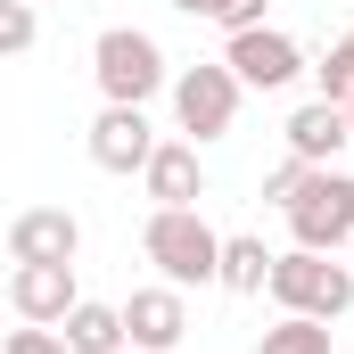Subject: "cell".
<instances>
[{"label":"cell","mask_w":354,"mask_h":354,"mask_svg":"<svg viewBox=\"0 0 354 354\" xmlns=\"http://www.w3.org/2000/svg\"><path fill=\"white\" fill-rule=\"evenodd\" d=\"M8 305H17V322H66L75 305H83V288H75V264H17L8 272Z\"/></svg>","instance_id":"obj_10"},{"label":"cell","mask_w":354,"mask_h":354,"mask_svg":"<svg viewBox=\"0 0 354 354\" xmlns=\"http://www.w3.org/2000/svg\"><path fill=\"white\" fill-rule=\"evenodd\" d=\"M239 66L231 58H214V66H181L174 75V124H181V140H223L231 124H239Z\"/></svg>","instance_id":"obj_5"},{"label":"cell","mask_w":354,"mask_h":354,"mask_svg":"<svg viewBox=\"0 0 354 354\" xmlns=\"http://www.w3.org/2000/svg\"><path fill=\"white\" fill-rule=\"evenodd\" d=\"M346 115H354V99H346Z\"/></svg>","instance_id":"obj_21"},{"label":"cell","mask_w":354,"mask_h":354,"mask_svg":"<svg viewBox=\"0 0 354 354\" xmlns=\"http://www.w3.org/2000/svg\"><path fill=\"white\" fill-rule=\"evenodd\" d=\"M140 256L157 264V280H174V288H223V231L198 206H157L140 223Z\"/></svg>","instance_id":"obj_1"},{"label":"cell","mask_w":354,"mask_h":354,"mask_svg":"<svg viewBox=\"0 0 354 354\" xmlns=\"http://www.w3.org/2000/svg\"><path fill=\"white\" fill-rule=\"evenodd\" d=\"M288 239H297V248H322V256H346L354 248V174L313 165V181H305L297 206H288Z\"/></svg>","instance_id":"obj_4"},{"label":"cell","mask_w":354,"mask_h":354,"mask_svg":"<svg viewBox=\"0 0 354 354\" xmlns=\"http://www.w3.org/2000/svg\"><path fill=\"white\" fill-rule=\"evenodd\" d=\"M41 0H0V50L8 58H25L33 50V33H41V17H33Z\"/></svg>","instance_id":"obj_17"},{"label":"cell","mask_w":354,"mask_h":354,"mask_svg":"<svg viewBox=\"0 0 354 354\" xmlns=\"http://www.w3.org/2000/svg\"><path fill=\"white\" fill-rule=\"evenodd\" d=\"M305 181H313V165H305V157H280V165H272V174H264V198H272V206H280V214H288Z\"/></svg>","instance_id":"obj_19"},{"label":"cell","mask_w":354,"mask_h":354,"mask_svg":"<svg viewBox=\"0 0 354 354\" xmlns=\"http://www.w3.org/2000/svg\"><path fill=\"white\" fill-rule=\"evenodd\" d=\"M256 354H330V322H313V313H280L264 338H256Z\"/></svg>","instance_id":"obj_15"},{"label":"cell","mask_w":354,"mask_h":354,"mask_svg":"<svg viewBox=\"0 0 354 354\" xmlns=\"http://www.w3.org/2000/svg\"><path fill=\"white\" fill-rule=\"evenodd\" d=\"M272 264H280V256H272L256 231L223 239V288H231V297H256V288H272Z\"/></svg>","instance_id":"obj_14"},{"label":"cell","mask_w":354,"mask_h":354,"mask_svg":"<svg viewBox=\"0 0 354 354\" xmlns=\"http://www.w3.org/2000/svg\"><path fill=\"white\" fill-rule=\"evenodd\" d=\"M0 354H75L66 346V330H50V322H25V330H8V346Z\"/></svg>","instance_id":"obj_20"},{"label":"cell","mask_w":354,"mask_h":354,"mask_svg":"<svg viewBox=\"0 0 354 354\" xmlns=\"http://www.w3.org/2000/svg\"><path fill=\"white\" fill-rule=\"evenodd\" d=\"M91 83H99L107 107H149L157 91H174V66H165L157 33H140V25H107V33L91 41Z\"/></svg>","instance_id":"obj_2"},{"label":"cell","mask_w":354,"mask_h":354,"mask_svg":"<svg viewBox=\"0 0 354 354\" xmlns=\"http://www.w3.org/2000/svg\"><path fill=\"white\" fill-rule=\"evenodd\" d=\"M223 58L239 66V83H248V91H288L297 75H305V50H297V33H280V25H248V33H231Z\"/></svg>","instance_id":"obj_6"},{"label":"cell","mask_w":354,"mask_h":354,"mask_svg":"<svg viewBox=\"0 0 354 354\" xmlns=\"http://www.w3.org/2000/svg\"><path fill=\"white\" fill-rule=\"evenodd\" d=\"M313 83H322V99H338V107H346V99H354V41H338V50L313 66Z\"/></svg>","instance_id":"obj_18"},{"label":"cell","mask_w":354,"mask_h":354,"mask_svg":"<svg viewBox=\"0 0 354 354\" xmlns=\"http://www.w3.org/2000/svg\"><path fill=\"white\" fill-rule=\"evenodd\" d=\"M140 189H149L157 206H198V198H206V165H198V140H157V157H149Z\"/></svg>","instance_id":"obj_12"},{"label":"cell","mask_w":354,"mask_h":354,"mask_svg":"<svg viewBox=\"0 0 354 354\" xmlns=\"http://www.w3.org/2000/svg\"><path fill=\"white\" fill-rule=\"evenodd\" d=\"M149 157H157L149 107H99V124H91V165H99V174H149Z\"/></svg>","instance_id":"obj_7"},{"label":"cell","mask_w":354,"mask_h":354,"mask_svg":"<svg viewBox=\"0 0 354 354\" xmlns=\"http://www.w3.org/2000/svg\"><path fill=\"white\" fill-rule=\"evenodd\" d=\"M272 305L280 313H313V322H338L354 305V256H322V248H288L272 264Z\"/></svg>","instance_id":"obj_3"},{"label":"cell","mask_w":354,"mask_h":354,"mask_svg":"<svg viewBox=\"0 0 354 354\" xmlns=\"http://www.w3.org/2000/svg\"><path fill=\"white\" fill-rule=\"evenodd\" d=\"M124 330H132V346H140V354H174L181 338H189V297H181L174 280L132 288V297H124Z\"/></svg>","instance_id":"obj_9"},{"label":"cell","mask_w":354,"mask_h":354,"mask_svg":"<svg viewBox=\"0 0 354 354\" xmlns=\"http://www.w3.org/2000/svg\"><path fill=\"white\" fill-rule=\"evenodd\" d=\"M280 132H288V157H305V165H330V157L354 140V115L338 107V99H305V107H297Z\"/></svg>","instance_id":"obj_11"},{"label":"cell","mask_w":354,"mask_h":354,"mask_svg":"<svg viewBox=\"0 0 354 354\" xmlns=\"http://www.w3.org/2000/svg\"><path fill=\"white\" fill-rule=\"evenodd\" d=\"M83 256V223L66 206H25L8 214V264H75Z\"/></svg>","instance_id":"obj_8"},{"label":"cell","mask_w":354,"mask_h":354,"mask_svg":"<svg viewBox=\"0 0 354 354\" xmlns=\"http://www.w3.org/2000/svg\"><path fill=\"white\" fill-rule=\"evenodd\" d=\"M58 330H66V346L75 354H132V330H124V305H75V313H66V322H58Z\"/></svg>","instance_id":"obj_13"},{"label":"cell","mask_w":354,"mask_h":354,"mask_svg":"<svg viewBox=\"0 0 354 354\" xmlns=\"http://www.w3.org/2000/svg\"><path fill=\"white\" fill-rule=\"evenodd\" d=\"M181 17H198V25H223V33H248V25H264V0H174Z\"/></svg>","instance_id":"obj_16"},{"label":"cell","mask_w":354,"mask_h":354,"mask_svg":"<svg viewBox=\"0 0 354 354\" xmlns=\"http://www.w3.org/2000/svg\"><path fill=\"white\" fill-rule=\"evenodd\" d=\"M346 256H354V248H346Z\"/></svg>","instance_id":"obj_22"},{"label":"cell","mask_w":354,"mask_h":354,"mask_svg":"<svg viewBox=\"0 0 354 354\" xmlns=\"http://www.w3.org/2000/svg\"><path fill=\"white\" fill-rule=\"evenodd\" d=\"M132 354H140V346H132Z\"/></svg>","instance_id":"obj_23"}]
</instances>
